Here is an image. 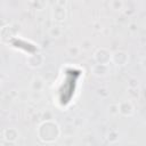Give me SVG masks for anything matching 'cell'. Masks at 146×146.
Here are the masks:
<instances>
[{
  "label": "cell",
  "mask_w": 146,
  "mask_h": 146,
  "mask_svg": "<svg viewBox=\"0 0 146 146\" xmlns=\"http://www.w3.org/2000/svg\"><path fill=\"white\" fill-rule=\"evenodd\" d=\"M60 136V129L52 120L43 121L38 128V137L42 143L50 144L56 141Z\"/></svg>",
  "instance_id": "obj_1"
},
{
  "label": "cell",
  "mask_w": 146,
  "mask_h": 146,
  "mask_svg": "<svg viewBox=\"0 0 146 146\" xmlns=\"http://www.w3.org/2000/svg\"><path fill=\"white\" fill-rule=\"evenodd\" d=\"M111 55H112V54H111V51H110L108 49L102 47V48H98V49L95 51V54H94V59H95V62L98 63V64H106V65H108L110 62H111Z\"/></svg>",
  "instance_id": "obj_2"
},
{
  "label": "cell",
  "mask_w": 146,
  "mask_h": 146,
  "mask_svg": "<svg viewBox=\"0 0 146 146\" xmlns=\"http://www.w3.org/2000/svg\"><path fill=\"white\" fill-rule=\"evenodd\" d=\"M111 62L116 66H124L129 62V55L124 50H116L111 55Z\"/></svg>",
  "instance_id": "obj_3"
},
{
  "label": "cell",
  "mask_w": 146,
  "mask_h": 146,
  "mask_svg": "<svg viewBox=\"0 0 146 146\" xmlns=\"http://www.w3.org/2000/svg\"><path fill=\"white\" fill-rule=\"evenodd\" d=\"M67 13H66V7H60L58 5H54L51 8V18L52 21L57 23H62L66 19Z\"/></svg>",
  "instance_id": "obj_4"
},
{
  "label": "cell",
  "mask_w": 146,
  "mask_h": 146,
  "mask_svg": "<svg viewBox=\"0 0 146 146\" xmlns=\"http://www.w3.org/2000/svg\"><path fill=\"white\" fill-rule=\"evenodd\" d=\"M26 64L31 68H40L44 64V56L42 54H40V52L30 55L27 57V59H26Z\"/></svg>",
  "instance_id": "obj_5"
},
{
  "label": "cell",
  "mask_w": 146,
  "mask_h": 146,
  "mask_svg": "<svg viewBox=\"0 0 146 146\" xmlns=\"http://www.w3.org/2000/svg\"><path fill=\"white\" fill-rule=\"evenodd\" d=\"M119 106V113L125 117H130L133 115L135 113V107H133V104L130 102V100H123V102H120L117 104Z\"/></svg>",
  "instance_id": "obj_6"
},
{
  "label": "cell",
  "mask_w": 146,
  "mask_h": 146,
  "mask_svg": "<svg viewBox=\"0 0 146 146\" xmlns=\"http://www.w3.org/2000/svg\"><path fill=\"white\" fill-rule=\"evenodd\" d=\"M2 138L9 144H15L19 138V132L16 128H6L2 132Z\"/></svg>",
  "instance_id": "obj_7"
},
{
  "label": "cell",
  "mask_w": 146,
  "mask_h": 146,
  "mask_svg": "<svg viewBox=\"0 0 146 146\" xmlns=\"http://www.w3.org/2000/svg\"><path fill=\"white\" fill-rule=\"evenodd\" d=\"M91 72L97 78H104V76H106L110 73V66L106 65V64H98V63H96L91 67Z\"/></svg>",
  "instance_id": "obj_8"
},
{
  "label": "cell",
  "mask_w": 146,
  "mask_h": 146,
  "mask_svg": "<svg viewBox=\"0 0 146 146\" xmlns=\"http://www.w3.org/2000/svg\"><path fill=\"white\" fill-rule=\"evenodd\" d=\"M43 88H44V81H43V79L41 76H39V75L33 76V79L31 81V89L33 91H35V92H40V91L43 90Z\"/></svg>",
  "instance_id": "obj_9"
},
{
  "label": "cell",
  "mask_w": 146,
  "mask_h": 146,
  "mask_svg": "<svg viewBox=\"0 0 146 146\" xmlns=\"http://www.w3.org/2000/svg\"><path fill=\"white\" fill-rule=\"evenodd\" d=\"M63 34V27L58 24H54L52 26L49 27V35L54 39H57V38H60Z\"/></svg>",
  "instance_id": "obj_10"
},
{
  "label": "cell",
  "mask_w": 146,
  "mask_h": 146,
  "mask_svg": "<svg viewBox=\"0 0 146 146\" xmlns=\"http://www.w3.org/2000/svg\"><path fill=\"white\" fill-rule=\"evenodd\" d=\"M81 54V49H80V46H76V44H72L67 48V55L72 58H76L79 57Z\"/></svg>",
  "instance_id": "obj_11"
},
{
  "label": "cell",
  "mask_w": 146,
  "mask_h": 146,
  "mask_svg": "<svg viewBox=\"0 0 146 146\" xmlns=\"http://www.w3.org/2000/svg\"><path fill=\"white\" fill-rule=\"evenodd\" d=\"M110 7L114 11H120V10L123 9L124 2H123V0H111L110 1Z\"/></svg>",
  "instance_id": "obj_12"
},
{
  "label": "cell",
  "mask_w": 146,
  "mask_h": 146,
  "mask_svg": "<svg viewBox=\"0 0 146 146\" xmlns=\"http://www.w3.org/2000/svg\"><path fill=\"white\" fill-rule=\"evenodd\" d=\"M31 3L34 7V9H36V10H43L46 8V6H47V0H33Z\"/></svg>",
  "instance_id": "obj_13"
},
{
  "label": "cell",
  "mask_w": 146,
  "mask_h": 146,
  "mask_svg": "<svg viewBox=\"0 0 146 146\" xmlns=\"http://www.w3.org/2000/svg\"><path fill=\"white\" fill-rule=\"evenodd\" d=\"M91 48H92V43L90 40H83L80 44L81 51H89V50H91Z\"/></svg>",
  "instance_id": "obj_14"
},
{
  "label": "cell",
  "mask_w": 146,
  "mask_h": 146,
  "mask_svg": "<svg viewBox=\"0 0 146 146\" xmlns=\"http://www.w3.org/2000/svg\"><path fill=\"white\" fill-rule=\"evenodd\" d=\"M108 113H110V115H117L119 114V106H117V104H111L110 106H108Z\"/></svg>",
  "instance_id": "obj_15"
},
{
  "label": "cell",
  "mask_w": 146,
  "mask_h": 146,
  "mask_svg": "<svg viewBox=\"0 0 146 146\" xmlns=\"http://www.w3.org/2000/svg\"><path fill=\"white\" fill-rule=\"evenodd\" d=\"M107 139H108V141H110V143H115V141L119 139V135H117V132H116V131H113V130H112V131H110Z\"/></svg>",
  "instance_id": "obj_16"
},
{
  "label": "cell",
  "mask_w": 146,
  "mask_h": 146,
  "mask_svg": "<svg viewBox=\"0 0 146 146\" xmlns=\"http://www.w3.org/2000/svg\"><path fill=\"white\" fill-rule=\"evenodd\" d=\"M42 119H43V121H46V120H52V119H54L52 113L49 112V111L43 112V113H42Z\"/></svg>",
  "instance_id": "obj_17"
},
{
  "label": "cell",
  "mask_w": 146,
  "mask_h": 146,
  "mask_svg": "<svg viewBox=\"0 0 146 146\" xmlns=\"http://www.w3.org/2000/svg\"><path fill=\"white\" fill-rule=\"evenodd\" d=\"M128 30L130 31V33H136L137 32V30H138V26H137V24L136 23H130L129 24V26H128Z\"/></svg>",
  "instance_id": "obj_18"
},
{
  "label": "cell",
  "mask_w": 146,
  "mask_h": 146,
  "mask_svg": "<svg viewBox=\"0 0 146 146\" xmlns=\"http://www.w3.org/2000/svg\"><path fill=\"white\" fill-rule=\"evenodd\" d=\"M138 80L137 79H130L129 81V88H138Z\"/></svg>",
  "instance_id": "obj_19"
},
{
  "label": "cell",
  "mask_w": 146,
  "mask_h": 146,
  "mask_svg": "<svg viewBox=\"0 0 146 146\" xmlns=\"http://www.w3.org/2000/svg\"><path fill=\"white\" fill-rule=\"evenodd\" d=\"M56 5H58L60 7H66L67 0H56Z\"/></svg>",
  "instance_id": "obj_20"
},
{
  "label": "cell",
  "mask_w": 146,
  "mask_h": 146,
  "mask_svg": "<svg viewBox=\"0 0 146 146\" xmlns=\"http://www.w3.org/2000/svg\"><path fill=\"white\" fill-rule=\"evenodd\" d=\"M94 26H95V30H96V31H98V30H100V29H102V25H100L99 23H95V25H94Z\"/></svg>",
  "instance_id": "obj_21"
},
{
  "label": "cell",
  "mask_w": 146,
  "mask_h": 146,
  "mask_svg": "<svg viewBox=\"0 0 146 146\" xmlns=\"http://www.w3.org/2000/svg\"><path fill=\"white\" fill-rule=\"evenodd\" d=\"M29 1H31V2H32V1H33V0H29Z\"/></svg>",
  "instance_id": "obj_22"
},
{
  "label": "cell",
  "mask_w": 146,
  "mask_h": 146,
  "mask_svg": "<svg viewBox=\"0 0 146 146\" xmlns=\"http://www.w3.org/2000/svg\"><path fill=\"white\" fill-rule=\"evenodd\" d=\"M0 88H1V82H0Z\"/></svg>",
  "instance_id": "obj_23"
},
{
  "label": "cell",
  "mask_w": 146,
  "mask_h": 146,
  "mask_svg": "<svg viewBox=\"0 0 146 146\" xmlns=\"http://www.w3.org/2000/svg\"><path fill=\"white\" fill-rule=\"evenodd\" d=\"M0 41H1V35H0Z\"/></svg>",
  "instance_id": "obj_24"
}]
</instances>
